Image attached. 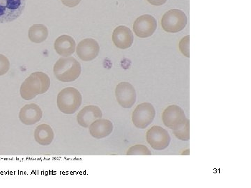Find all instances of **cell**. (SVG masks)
I'll return each instance as SVG.
<instances>
[{
	"label": "cell",
	"mask_w": 251,
	"mask_h": 188,
	"mask_svg": "<svg viewBox=\"0 0 251 188\" xmlns=\"http://www.w3.org/2000/svg\"><path fill=\"white\" fill-rule=\"evenodd\" d=\"M50 85V80L46 73L34 72L23 82L20 88V94L24 100H32L38 95L46 93L49 90Z\"/></svg>",
	"instance_id": "6da1fadb"
},
{
	"label": "cell",
	"mask_w": 251,
	"mask_h": 188,
	"mask_svg": "<svg viewBox=\"0 0 251 188\" xmlns=\"http://www.w3.org/2000/svg\"><path fill=\"white\" fill-rule=\"evenodd\" d=\"M81 64L74 57H62L54 66V76L63 82L76 80L81 74Z\"/></svg>",
	"instance_id": "7a4b0ae2"
},
{
	"label": "cell",
	"mask_w": 251,
	"mask_h": 188,
	"mask_svg": "<svg viewBox=\"0 0 251 188\" xmlns=\"http://www.w3.org/2000/svg\"><path fill=\"white\" fill-rule=\"evenodd\" d=\"M82 97L80 92L74 87H67L59 92L57 107L61 112L68 115L76 112L81 106Z\"/></svg>",
	"instance_id": "3957f363"
},
{
	"label": "cell",
	"mask_w": 251,
	"mask_h": 188,
	"mask_svg": "<svg viewBox=\"0 0 251 188\" xmlns=\"http://www.w3.org/2000/svg\"><path fill=\"white\" fill-rule=\"evenodd\" d=\"M187 24V17L184 11L172 9L163 15L161 26L168 33H177L182 31Z\"/></svg>",
	"instance_id": "277c9868"
},
{
	"label": "cell",
	"mask_w": 251,
	"mask_h": 188,
	"mask_svg": "<svg viewBox=\"0 0 251 188\" xmlns=\"http://www.w3.org/2000/svg\"><path fill=\"white\" fill-rule=\"evenodd\" d=\"M26 0H0V23L17 19L24 11Z\"/></svg>",
	"instance_id": "5b68a950"
},
{
	"label": "cell",
	"mask_w": 251,
	"mask_h": 188,
	"mask_svg": "<svg viewBox=\"0 0 251 188\" xmlns=\"http://www.w3.org/2000/svg\"><path fill=\"white\" fill-rule=\"evenodd\" d=\"M156 117V110L151 103L140 104L135 109L132 116V121L135 127L140 129L146 128L152 123Z\"/></svg>",
	"instance_id": "8992f818"
},
{
	"label": "cell",
	"mask_w": 251,
	"mask_h": 188,
	"mask_svg": "<svg viewBox=\"0 0 251 188\" xmlns=\"http://www.w3.org/2000/svg\"><path fill=\"white\" fill-rule=\"evenodd\" d=\"M147 141L155 150L166 149L171 142L169 133L161 126H153L147 132Z\"/></svg>",
	"instance_id": "52a82bcc"
},
{
	"label": "cell",
	"mask_w": 251,
	"mask_h": 188,
	"mask_svg": "<svg viewBox=\"0 0 251 188\" xmlns=\"http://www.w3.org/2000/svg\"><path fill=\"white\" fill-rule=\"evenodd\" d=\"M117 102L123 108H130L136 101V92L134 87L129 82L118 84L115 90Z\"/></svg>",
	"instance_id": "ba28073f"
},
{
	"label": "cell",
	"mask_w": 251,
	"mask_h": 188,
	"mask_svg": "<svg viewBox=\"0 0 251 188\" xmlns=\"http://www.w3.org/2000/svg\"><path fill=\"white\" fill-rule=\"evenodd\" d=\"M157 21L151 15L145 14L135 20L133 24L135 34L140 38L152 36L156 30Z\"/></svg>",
	"instance_id": "9c48e42d"
},
{
	"label": "cell",
	"mask_w": 251,
	"mask_h": 188,
	"mask_svg": "<svg viewBox=\"0 0 251 188\" xmlns=\"http://www.w3.org/2000/svg\"><path fill=\"white\" fill-rule=\"evenodd\" d=\"M162 118L164 125L173 130L182 124L186 117L182 108L177 105H171L164 110Z\"/></svg>",
	"instance_id": "30bf717a"
},
{
	"label": "cell",
	"mask_w": 251,
	"mask_h": 188,
	"mask_svg": "<svg viewBox=\"0 0 251 188\" xmlns=\"http://www.w3.org/2000/svg\"><path fill=\"white\" fill-rule=\"evenodd\" d=\"M100 47L97 41L92 39H85L77 45L76 52L79 58L84 62H90L98 56Z\"/></svg>",
	"instance_id": "8fae6325"
},
{
	"label": "cell",
	"mask_w": 251,
	"mask_h": 188,
	"mask_svg": "<svg viewBox=\"0 0 251 188\" xmlns=\"http://www.w3.org/2000/svg\"><path fill=\"white\" fill-rule=\"evenodd\" d=\"M43 112L36 104H28L21 109L19 119L23 124L32 125L41 121Z\"/></svg>",
	"instance_id": "7c38bea8"
},
{
	"label": "cell",
	"mask_w": 251,
	"mask_h": 188,
	"mask_svg": "<svg viewBox=\"0 0 251 188\" xmlns=\"http://www.w3.org/2000/svg\"><path fill=\"white\" fill-rule=\"evenodd\" d=\"M133 34L131 30L126 26H119L113 31L112 41L117 48L126 49L133 45Z\"/></svg>",
	"instance_id": "4fadbf2b"
},
{
	"label": "cell",
	"mask_w": 251,
	"mask_h": 188,
	"mask_svg": "<svg viewBox=\"0 0 251 188\" xmlns=\"http://www.w3.org/2000/svg\"><path fill=\"white\" fill-rule=\"evenodd\" d=\"M103 117V112L99 107L95 105H88L79 112L77 121L80 126L89 128L93 122L100 119Z\"/></svg>",
	"instance_id": "5bb4252c"
},
{
	"label": "cell",
	"mask_w": 251,
	"mask_h": 188,
	"mask_svg": "<svg viewBox=\"0 0 251 188\" xmlns=\"http://www.w3.org/2000/svg\"><path fill=\"white\" fill-rule=\"evenodd\" d=\"M56 52L64 57L72 55L76 49V44L72 36L62 35L56 39L54 42Z\"/></svg>",
	"instance_id": "9a60e30c"
},
{
	"label": "cell",
	"mask_w": 251,
	"mask_h": 188,
	"mask_svg": "<svg viewBox=\"0 0 251 188\" xmlns=\"http://www.w3.org/2000/svg\"><path fill=\"white\" fill-rule=\"evenodd\" d=\"M90 133L97 139L106 138L111 134L113 130V124L111 121L106 119H98L90 125Z\"/></svg>",
	"instance_id": "2e32d148"
},
{
	"label": "cell",
	"mask_w": 251,
	"mask_h": 188,
	"mask_svg": "<svg viewBox=\"0 0 251 188\" xmlns=\"http://www.w3.org/2000/svg\"><path fill=\"white\" fill-rule=\"evenodd\" d=\"M54 133L52 128L47 124H41L36 127L34 131V139L41 146H49L52 142Z\"/></svg>",
	"instance_id": "e0dca14e"
},
{
	"label": "cell",
	"mask_w": 251,
	"mask_h": 188,
	"mask_svg": "<svg viewBox=\"0 0 251 188\" xmlns=\"http://www.w3.org/2000/svg\"><path fill=\"white\" fill-rule=\"evenodd\" d=\"M48 35H49V31L45 25L34 24L29 28V39L36 44L44 42L47 39Z\"/></svg>",
	"instance_id": "ac0fdd59"
},
{
	"label": "cell",
	"mask_w": 251,
	"mask_h": 188,
	"mask_svg": "<svg viewBox=\"0 0 251 188\" xmlns=\"http://www.w3.org/2000/svg\"><path fill=\"white\" fill-rule=\"evenodd\" d=\"M173 134L178 139L183 141H188L190 140V121L186 118V121L177 128L173 130Z\"/></svg>",
	"instance_id": "d6986e66"
},
{
	"label": "cell",
	"mask_w": 251,
	"mask_h": 188,
	"mask_svg": "<svg viewBox=\"0 0 251 188\" xmlns=\"http://www.w3.org/2000/svg\"><path fill=\"white\" fill-rule=\"evenodd\" d=\"M127 155L129 156H150L151 155L150 150L143 145H136V146H132L129 148Z\"/></svg>",
	"instance_id": "ffe728a7"
},
{
	"label": "cell",
	"mask_w": 251,
	"mask_h": 188,
	"mask_svg": "<svg viewBox=\"0 0 251 188\" xmlns=\"http://www.w3.org/2000/svg\"><path fill=\"white\" fill-rule=\"evenodd\" d=\"M10 69V62L6 56L0 54V76L7 73Z\"/></svg>",
	"instance_id": "44dd1931"
},
{
	"label": "cell",
	"mask_w": 251,
	"mask_h": 188,
	"mask_svg": "<svg viewBox=\"0 0 251 188\" xmlns=\"http://www.w3.org/2000/svg\"><path fill=\"white\" fill-rule=\"evenodd\" d=\"M180 50L186 57H190L189 54V36H186L180 41Z\"/></svg>",
	"instance_id": "7402d4cb"
},
{
	"label": "cell",
	"mask_w": 251,
	"mask_h": 188,
	"mask_svg": "<svg viewBox=\"0 0 251 188\" xmlns=\"http://www.w3.org/2000/svg\"><path fill=\"white\" fill-rule=\"evenodd\" d=\"M62 4L68 7H75L77 6L82 0H61Z\"/></svg>",
	"instance_id": "603a6c76"
},
{
	"label": "cell",
	"mask_w": 251,
	"mask_h": 188,
	"mask_svg": "<svg viewBox=\"0 0 251 188\" xmlns=\"http://www.w3.org/2000/svg\"><path fill=\"white\" fill-rule=\"evenodd\" d=\"M147 1L153 6H161L166 2L167 0H147Z\"/></svg>",
	"instance_id": "cb8c5ba5"
}]
</instances>
